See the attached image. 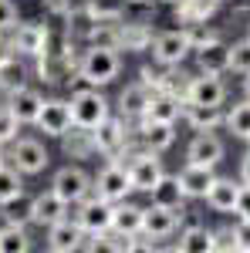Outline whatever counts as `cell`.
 Masks as SVG:
<instances>
[{"label":"cell","mask_w":250,"mask_h":253,"mask_svg":"<svg viewBox=\"0 0 250 253\" xmlns=\"http://www.w3.org/2000/svg\"><path fill=\"white\" fill-rule=\"evenodd\" d=\"M247 142H250V138H247Z\"/></svg>","instance_id":"db71d44e"},{"label":"cell","mask_w":250,"mask_h":253,"mask_svg":"<svg viewBox=\"0 0 250 253\" xmlns=\"http://www.w3.org/2000/svg\"><path fill=\"white\" fill-rule=\"evenodd\" d=\"M247 38H250V27H247Z\"/></svg>","instance_id":"f907efd6"},{"label":"cell","mask_w":250,"mask_h":253,"mask_svg":"<svg viewBox=\"0 0 250 253\" xmlns=\"http://www.w3.org/2000/svg\"><path fill=\"white\" fill-rule=\"evenodd\" d=\"M0 216H3V223H14V226L34 223V196L20 193L14 199H3L0 203Z\"/></svg>","instance_id":"484cf974"},{"label":"cell","mask_w":250,"mask_h":253,"mask_svg":"<svg viewBox=\"0 0 250 253\" xmlns=\"http://www.w3.org/2000/svg\"><path fill=\"white\" fill-rule=\"evenodd\" d=\"M132 3H139V0H132Z\"/></svg>","instance_id":"816d5d0a"},{"label":"cell","mask_w":250,"mask_h":253,"mask_svg":"<svg viewBox=\"0 0 250 253\" xmlns=\"http://www.w3.org/2000/svg\"><path fill=\"white\" fill-rule=\"evenodd\" d=\"M152 47V31L146 24H122L118 20V51H146Z\"/></svg>","instance_id":"f1b7e54d"},{"label":"cell","mask_w":250,"mask_h":253,"mask_svg":"<svg viewBox=\"0 0 250 253\" xmlns=\"http://www.w3.org/2000/svg\"><path fill=\"white\" fill-rule=\"evenodd\" d=\"M24 193V182H20V172L14 169V166H0V203L3 199H14V196Z\"/></svg>","instance_id":"e575fe53"},{"label":"cell","mask_w":250,"mask_h":253,"mask_svg":"<svg viewBox=\"0 0 250 253\" xmlns=\"http://www.w3.org/2000/svg\"><path fill=\"white\" fill-rule=\"evenodd\" d=\"M112 213H115V203H108L98 193H92L78 203L75 223L85 230V236H101V233H112Z\"/></svg>","instance_id":"3957f363"},{"label":"cell","mask_w":250,"mask_h":253,"mask_svg":"<svg viewBox=\"0 0 250 253\" xmlns=\"http://www.w3.org/2000/svg\"><path fill=\"white\" fill-rule=\"evenodd\" d=\"M14 54H17V51H14V44H10V38H0V64H3V61H10Z\"/></svg>","instance_id":"bcb514c9"},{"label":"cell","mask_w":250,"mask_h":253,"mask_svg":"<svg viewBox=\"0 0 250 253\" xmlns=\"http://www.w3.org/2000/svg\"><path fill=\"white\" fill-rule=\"evenodd\" d=\"M166 175L162 169V159L159 152H149V149H142V152H135L132 162H129V179H132V189L135 193H152V186Z\"/></svg>","instance_id":"ba28073f"},{"label":"cell","mask_w":250,"mask_h":253,"mask_svg":"<svg viewBox=\"0 0 250 253\" xmlns=\"http://www.w3.org/2000/svg\"><path fill=\"white\" fill-rule=\"evenodd\" d=\"M179 186H183V193H186V199H203L206 196V189L213 186V179H216V172H213L210 166H196V162H186L183 169H179Z\"/></svg>","instance_id":"d6986e66"},{"label":"cell","mask_w":250,"mask_h":253,"mask_svg":"<svg viewBox=\"0 0 250 253\" xmlns=\"http://www.w3.org/2000/svg\"><path fill=\"white\" fill-rule=\"evenodd\" d=\"M27 250H31V236H27V226L3 223V226H0V253H27Z\"/></svg>","instance_id":"d6a6232c"},{"label":"cell","mask_w":250,"mask_h":253,"mask_svg":"<svg viewBox=\"0 0 250 253\" xmlns=\"http://www.w3.org/2000/svg\"><path fill=\"white\" fill-rule=\"evenodd\" d=\"M118 71H122V58H118L115 47H95V44H88V51L78 61V75L92 88L112 84L118 78Z\"/></svg>","instance_id":"6da1fadb"},{"label":"cell","mask_w":250,"mask_h":253,"mask_svg":"<svg viewBox=\"0 0 250 253\" xmlns=\"http://www.w3.org/2000/svg\"><path fill=\"white\" fill-rule=\"evenodd\" d=\"M51 189H54L68 206H78L85 196L95 193V179L85 172L81 166H61L58 172H54V179H51Z\"/></svg>","instance_id":"277c9868"},{"label":"cell","mask_w":250,"mask_h":253,"mask_svg":"<svg viewBox=\"0 0 250 253\" xmlns=\"http://www.w3.org/2000/svg\"><path fill=\"white\" fill-rule=\"evenodd\" d=\"M223 156H227V145H223L220 135H213V128L210 132H200V135L186 145V162H196V166L216 169V166L223 162Z\"/></svg>","instance_id":"30bf717a"},{"label":"cell","mask_w":250,"mask_h":253,"mask_svg":"<svg viewBox=\"0 0 250 253\" xmlns=\"http://www.w3.org/2000/svg\"><path fill=\"white\" fill-rule=\"evenodd\" d=\"M162 3H179V0H162Z\"/></svg>","instance_id":"681fc988"},{"label":"cell","mask_w":250,"mask_h":253,"mask_svg":"<svg viewBox=\"0 0 250 253\" xmlns=\"http://www.w3.org/2000/svg\"><path fill=\"white\" fill-rule=\"evenodd\" d=\"M61 142H64V156H71V159H85V156L95 152L92 132H88V128H78V125H71V128L61 135Z\"/></svg>","instance_id":"1f68e13d"},{"label":"cell","mask_w":250,"mask_h":253,"mask_svg":"<svg viewBox=\"0 0 250 253\" xmlns=\"http://www.w3.org/2000/svg\"><path fill=\"white\" fill-rule=\"evenodd\" d=\"M223 125H227V132L233 138H244L247 142L250 138V98L237 101L230 112H223Z\"/></svg>","instance_id":"4dcf8cb0"},{"label":"cell","mask_w":250,"mask_h":253,"mask_svg":"<svg viewBox=\"0 0 250 253\" xmlns=\"http://www.w3.org/2000/svg\"><path fill=\"white\" fill-rule=\"evenodd\" d=\"M20 84H24V68L17 64V54H14L10 61L0 64V88H3V91H14Z\"/></svg>","instance_id":"d590c367"},{"label":"cell","mask_w":250,"mask_h":253,"mask_svg":"<svg viewBox=\"0 0 250 253\" xmlns=\"http://www.w3.org/2000/svg\"><path fill=\"white\" fill-rule=\"evenodd\" d=\"M125 138H129V125L122 115H108L105 122H98L92 128V142H95V152L115 159L125 149Z\"/></svg>","instance_id":"52a82bcc"},{"label":"cell","mask_w":250,"mask_h":253,"mask_svg":"<svg viewBox=\"0 0 250 253\" xmlns=\"http://www.w3.org/2000/svg\"><path fill=\"white\" fill-rule=\"evenodd\" d=\"M176 250H183V253H213V230L200 226V223L186 226V230L179 233V247H176Z\"/></svg>","instance_id":"f546056e"},{"label":"cell","mask_w":250,"mask_h":253,"mask_svg":"<svg viewBox=\"0 0 250 253\" xmlns=\"http://www.w3.org/2000/svg\"><path fill=\"white\" fill-rule=\"evenodd\" d=\"M34 125H38L44 135L61 138L71 128V108H68V101H64V98H44V108H41V115H38Z\"/></svg>","instance_id":"4fadbf2b"},{"label":"cell","mask_w":250,"mask_h":253,"mask_svg":"<svg viewBox=\"0 0 250 253\" xmlns=\"http://www.w3.org/2000/svg\"><path fill=\"white\" fill-rule=\"evenodd\" d=\"M183 105H186V98L173 95V91H155L152 101H149V112H146V115H149V118H159V122H173V125H176V118L183 115Z\"/></svg>","instance_id":"4316f807"},{"label":"cell","mask_w":250,"mask_h":253,"mask_svg":"<svg viewBox=\"0 0 250 253\" xmlns=\"http://www.w3.org/2000/svg\"><path fill=\"white\" fill-rule=\"evenodd\" d=\"M220 7V0H179L176 3V20L186 27V24H200V20H210Z\"/></svg>","instance_id":"83f0119b"},{"label":"cell","mask_w":250,"mask_h":253,"mask_svg":"<svg viewBox=\"0 0 250 253\" xmlns=\"http://www.w3.org/2000/svg\"><path fill=\"white\" fill-rule=\"evenodd\" d=\"M237 179L244 182V186H250V152L244 159H240V169H237Z\"/></svg>","instance_id":"f6af8a7d"},{"label":"cell","mask_w":250,"mask_h":253,"mask_svg":"<svg viewBox=\"0 0 250 253\" xmlns=\"http://www.w3.org/2000/svg\"><path fill=\"white\" fill-rule=\"evenodd\" d=\"M179 230V213L176 210H166V206H149L142 213V236L146 240H166Z\"/></svg>","instance_id":"e0dca14e"},{"label":"cell","mask_w":250,"mask_h":253,"mask_svg":"<svg viewBox=\"0 0 250 253\" xmlns=\"http://www.w3.org/2000/svg\"><path fill=\"white\" fill-rule=\"evenodd\" d=\"M48 250L51 253H75L85 250V230L78 226L71 216H64L58 223L48 226Z\"/></svg>","instance_id":"8fae6325"},{"label":"cell","mask_w":250,"mask_h":253,"mask_svg":"<svg viewBox=\"0 0 250 253\" xmlns=\"http://www.w3.org/2000/svg\"><path fill=\"white\" fill-rule=\"evenodd\" d=\"M220 3H223V0H220Z\"/></svg>","instance_id":"f5cc1de1"},{"label":"cell","mask_w":250,"mask_h":253,"mask_svg":"<svg viewBox=\"0 0 250 253\" xmlns=\"http://www.w3.org/2000/svg\"><path fill=\"white\" fill-rule=\"evenodd\" d=\"M227 98V84L220 81V75H196V78L186 81V101H196V105H223Z\"/></svg>","instance_id":"2e32d148"},{"label":"cell","mask_w":250,"mask_h":253,"mask_svg":"<svg viewBox=\"0 0 250 253\" xmlns=\"http://www.w3.org/2000/svg\"><path fill=\"white\" fill-rule=\"evenodd\" d=\"M196 64L203 75H227L230 71V47L216 38L203 47H196Z\"/></svg>","instance_id":"ffe728a7"},{"label":"cell","mask_w":250,"mask_h":253,"mask_svg":"<svg viewBox=\"0 0 250 253\" xmlns=\"http://www.w3.org/2000/svg\"><path fill=\"white\" fill-rule=\"evenodd\" d=\"M233 236H237V250H240V253H250V216H240V219H237Z\"/></svg>","instance_id":"b9f144b4"},{"label":"cell","mask_w":250,"mask_h":253,"mask_svg":"<svg viewBox=\"0 0 250 253\" xmlns=\"http://www.w3.org/2000/svg\"><path fill=\"white\" fill-rule=\"evenodd\" d=\"M68 213H71V206H68V203H64L54 189L34 196V223H41V226H51V223L64 219Z\"/></svg>","instance_id":"44dd1931"},{"label":"cell","mask_w":250,"mask_h":253,"mask_svg":"<svg viewBox=\"0 0 250 253\" xmlns=\"http://www.w3.org/2000/svg\"><path fill=\"white\" fill-rule=\"evenodd\" d=\"M95 193L101 199H108V203H122V199H129L132 189V179H129V166H122V162H108L101 172L95 175Z\"/></svg>","instance_id":"8992f818"},{"label":"cell","mask_w":250,"mask_h":253,"mask_svg":"<svg viewBox=\"0 0 250 253\" xmlns=\"http://www.w3.org/2000/svg\"><path fill=\"white\" fill-rule=\"evenodd\" d=\"M237 216H250V186L240 189V199H237Z\"/></svg>","instance_id":"ee69618b"},{"label":"cell","mask_w":250,"mask_h":253,"mask_svg":"<svg viewBox=\"0 0 250 253\" xmlns=\"http://www.w3.org/2000/svg\"><path fill=\"white\" fill-rule=\"evenodd\" d=\"M230 71H237V75H250V38L230 44Z\"/></svg>","instance_id":"8d00e7d4"},{"label":"cell","mask_w":250,"mask_h":253,"mask_svg":"<svg viewBox=\"0 0 250 253\" xmlns=\"http://www.w3.org/2000/svg\"><path fill=\"white\" fill-rule=\"evenodd\" d=\"M20 132V122L17 115L7 108V105H0V145H7V142H14Z\"/></svg>","instance_id":"f35d334b"},{"label":"cell","mask_w":250,"mask_h":253,"mask_svg":"<svg viewBox=\"0 0 250 253\" xmlns=\"http://www.w3.org/2000/svg\"><path fill=\"white\" fill-rule=\"evenodd\" d=\"M68 108H71V125L78 128H95L98 122H105V118L112 115V105H108V98L101 95L98 88H78L71 91V101H68Z\"/></svg>","instance_id":"7a4b0ae2"},{"label":"cell","mask_w":250,"mask_h":253,"mask_svg":"<svg viewBox=\"0 0 250 253\" xmlns=\"http://www.w3.org/2000/svg\"><path fill=\"white\" fill-rule=\"evenodd\" d=\"M142 206H135V203H129V199H122V203H115V213H112V230L122 236H139L142 233Z\"/></svg>","instance_id":"cb8c5ba5"},{"label":"cell","mask_w":250,"mask_h":253,"mask_svg":"<svg viewBox=\"0 0 250 253\" xmlns=\"http://www.w3.org/2000/svg\"><path fill=\"white\" fill-rule=\"evenodd\" d=\"M183 31H186V38H190L193 51H196V47H203V44H210V41H216V38H220V34H216L213 27H206V20H200V24H186Z\"/></svg>","instance_id":"74e56055"},{"label":"cell","mask_w":250,"mask_h":253,"mask_svg":"<svg viewBox=\"0 0 250 253\" xmlns=\"http://www.w3.org/2000/svg\"><path fill=\"white\" fill-rule=\"evenodd\" d=\"M244 95L250 98V75H244Z\"/></svg>","instance_id":"7dc6e473"},{"label":"cell","mask_w":250,"mask_h":253,"mask_svg":"<svg viewBox=\"0 0 250 253\" xmlns=\"http://www.w3.org/2000/svg\"><path fill=\"white\" fill-rule=\"evenodd\" d=\"M213 250H223V253H233V250H237V236H233V226L213 230Z\"/></svg>","instance_id":"60d3db41"},{"label":"cell","mask_w":250,"mask_h":253,"mask_svg":"<svg viewBox=\"0 0 250 253\" xmlns=\"http://www.w3.org/2000/svg\"><path fill=\"white\" fill-rule=\"evenodd\" d=\"M135 135L142 142V149H149V152H166L169 145L176 142V132H173V122H159V118H149L142 115L139 118V128H135Z\"/></svg>","instance_id":"7c38bea8"},{"label":"cell","mask_w":250,"mask_h":253,"mask_svg":"<svg viewBox=\"0 0 250 253\" xmlns=\"http://www.w3.org/2000/svg\"><path fill=\"white\" fill-rule=\"evenodd\" d=\"M10 162L20 175H41L51 166V156L38 138H14L10 142Z\"/></svg>","instance_id":"5b68a950"},{"label":"cell","mask_w":250,"mask_h":253,"mask_svg":"<svg viewBox=\"0 0 250 253\" xmlns=\"http://www.w3.org/2000/svg\"><path fill=\"white\" fill-rule=\"evenodd\" d=\"M152 203L155 206H166V210H176V213H183V203H186V193H183V186H179V179L176 175H162L159 182L152 186Z\"/></svg>","instance_id":"d4e9b609"},{"label":"cell","mask_w":250,"mask_h":253,"mask_svg":"<svg viewBox=\"0 0 250 253\" xmlns=\"http://www.w3.org/2000/svg\"><path fill=\"white\" fill-rule=\"evenodd\" d=\"M190 51H193V44L186 38V31H162V34L152 38V58L162 68H179Z\"/></svg>","instance_id":"9c48e42d"},{"label":"cell","mask_w":250,"mask_h":253,"mask_svg":"<svg viewBox=\"0 0 250 253\" xmlns=\"http://www.w3.org/2000/svg\"><path fill=\"white\" fill-rule=\"evenodd\" d=\"M240 189H244V182H240V179L233 182V179H227V175H216L203 199H206V206H210L213 213H237Z\"/></svg>","instance_id":"ac0fdd59"},{"label":"cell","mask_w":250,"mask_h":253,"mask_svg":"<svg viewBox=\"0 0 250 253\" xmlns=\"http://www.w3.org/2000/svg\"><path fill=\"white\" fill-rule=\"evenodd\" d=\"M3 159H7V156H3V145H0V166H3Z\"/></svg>","instance_id":"c3c4849f"},{"label":"cell","mask_w":250,"mask_h":253,"mask_svg":"<svg viewBox=\"0 0 250 253\" xmlns=\"http://www.w3.org/2000/svg\"><path fill=\"white\" fill-rule=\"evenodd\" d=\"M7 108L17 115L20 125H34L41 115V108H44V95H41L38 88H27V84H20L14 91H7Z\"/></svg>","instance_id":"9a60e30c"},{"label":"cell","mask_w":250,"mask_h":253,"mask_svg":"<svg viewBox=\"0 0 250 253\" xmlns=\"http://www.w3.org/2000/svg\"><path fill=\"white\" fill-rule=\"evenodd\" d=\"M44 3V10L48 14H54V17H68L71 10H75V3L71 0H41Z\"/></svg>","instance_id":"7bdbcfd3"},{"label":"cell","mask_w":250,"mask_h":253,"mask_svg":"<svg viewBox=\"0 0 250 253\" xmlns=\"http://www.w3.org/2000/svg\"><path fill=\"white\" fill-rule=\"evenodd\" d=\"M17 3L14 0H0V34H7V31H14L17 27Z\"/></svg>","instance_id":"ab89813d"},{"label":"cell","mask_w":250,"mask_h":253,"mask_svg":"<svg viewBox=\"0 0 250 253\" xmlns=\"http://www.w3.org/2000/svg\"><path fill=\"white\" fill-rule=\"evenodd\" d=\"M149 101H152V91H149L142 81H135L129 88H122V95H118V112H122V118H142L149 112Z\"/></svg>","instance_id":"7402d4cb"},{"label":"cell","mask_w":250,"mask_h":253,"mask_svg":"<svg viewBox=\"0 0 250 253\" xmlns=\"http://www.w3.org/2000/svg\"><path fill=\"white\" fill-rule=\"evenodd\" d=\"M48 38H51V31L44 27V24H20L10 31V44H14V51L17 54H27V58H41L44 54V47H48Z\"/></svg>","instance_id":"5bb4252c"},{"label":"cell","mask_w":250,"mask_h":253,"mask_svg":"<svg viewBox=\"0 0 250 253\" xmlns=\"http://www.w3.org/2000/svg\"><path fill=\"white\" fill-rule=\"evenodd\" d=\"M88 17L95 24H105V20H122V3L118 0H88Z\"/></svg>","instance_id":"836d02e7"},{"label":"cell","mask_w":250,"mask_h":253,"mask_svg":"<svg viewBox=\"0 0 250 253\" xmlns=\"http://www.w3.org/2000/svg\"><path fill=\"white\" fill-rule=\"evenodd\" d=\"M183 118L190 122V128H196V132H210L216 125H223V105H196V101H186L183 105Z\"/></svg>","instance_id":"603a6c76"}]
</instances>
